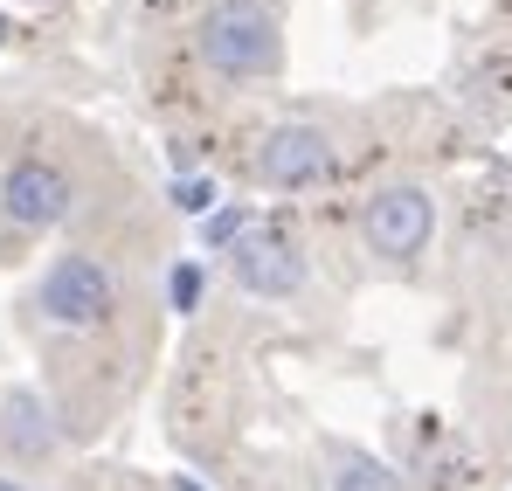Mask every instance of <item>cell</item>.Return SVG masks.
<instances>
[{"label": "cell", "instance_id": "6", "mask_svg": "<svg viewBox=\"0 0 512 491\" xmlns=\"http://www.w3.org/2000/svg\"><path fill=\"white\" fill-rule=\"evenodd\" d=\"M236 291H250V298H298L305 291L298 243L277 236V229H256L250 243H236Z\"/></svg>", "mask_w": 512, "mask_h": 491}, {"label": "cell", "instance_id": "9", "mask_svg": "<svg viewBox=\"0 0 512 491\" xmlns=\"http://www.w3.org/2000/svg\"><path fill=\"white\" fill-rule=\"evenodd\" d=\"M167 201L180 208V215H208V208H215V187H208L201 173H187V180H173V187H167Z\"/></svg>", "mask_w": 512, "mask_h": 491}, {"label": "cell", "instance_id": "3", "mask_svg": "<svg viewBox=\"0 0 512 491\" xmlns=\"http://www.w3.org/2000/svg\"><path fill=\"white\" fill-rule=\"evenodd\" d=\"M35 305H42V319H56V326H77V332L104 326V319H111V277H104L97 256H56V263L42 270Z\"/></svg>", "mask_w": 512, "mask_h": 491}, {"label": "cell", "instance_id": "13", "mask_svg": "<svg viewBox=\"0 0 512 491\" xmlns=\"http://www.w3.org/2000/svg\"><path fill=\"white\" fill-rule=\"evenodd\" d=\"M0 491H28V485H14V478H0Z\"/></svg>", "mask_w": 512, "mask_h": 491}, {"label": "cell", "instance_id": "7", "mask_svg": "<svg viewBox=\"0 0 512 491\" xmlns=\"http://www.w3.org/2000/svg\"><path fill=\"white\" fill-rule=\"evenodd\" d=\"M0 415H7V422H0V436H7L21 457H42V450L56 443V429H49V409H42V395H35V388H14V395L0 402Z\"/></svg>", "mask_w": 512, "mask_h": 491}, {"label": "cell", "instance_id": "1", "mask_svg": "<svg viewBox=\"0 0 512 491\" xmlns=\"http://www.w3.org/2000/svg\"><path fill=\"white\" fill-rule=\"evenodd\" d=\"M194 49L215 77L229 83H250V77H270L277 70V14L263 0H215L194 28Z\"/></svg>", "mask_w": 512, "mask_h": 491}, {"label": "cell", "instance_id": "4", "mask_svg": "<svg viewBox=\"0 0 512 491\" xmlns=\"http://www.w3.org/2000/svg\"><path fill=\"white\" fill-rule=\"evenodd\" d=\"M333 173V139L319 125H270L263 146H256V180L277 187V194H298V187H319Z\"/></svg>", "mask_w": 512, "mask_h": 491}, {"label": "cell", "instance_id": "11", "mask_svg": "<svg viewBox=\"0 0 512 491\" xmlns=\"http://www.w3.org/2000/svg\"><path fill=\"white\" fill-rule=\"evenodd\" d=\"M167 305H173V312H194V305H201V263H173Z\"/></svg>", "mask_w": 512, "mask_h": 491}, {"label": "cell", "instance_id": "12", "mask_svg": "<svg viewBox=\"0 0 512 491\" xmlns=\"http://www.w3.org/2000/svg\"><path fill=\"white\" fill-rule=\"evenodd\" d=\"M173 491H201V485H194V478H173Z\"/></svg>", "mask_w": 512, "mask_h": 491}, {"label": "cell", "instance_id": "10", "mask_svg": "<svg viewBox=\"0 0 512 491\" xmlns=\"http://www.w3.org/2000/svg\"><path fill=\"white\" fill-rule=\"evenodd\" d=\"M250 236H256L250 208H222V215H208V243H250Z\"/></svg>", "mask_w": 512, "mask_h": 491}, {"label": "cell", "instance_id": "15", "mask_svg": "<svg viewBox=\"0 0 512 491\" xmlns=\"http://www.w3.org/2000/svg\"><path fill=\"white\" fill-rule=\"evenodd\" d=\"M35 7H42V0H35Z\"/></svg>", "mask_w": 512, "mask_h": 491}, {"label": "cell", "instance_id": "2", "mask_svg": "<svg viewBox=\"0 0 512 491\" xmlns=\"http://www.w3.org/2000/svg\"><path fill=\"white\" fill-rule=\"evenodd\" d=\"M360 236H367L374 256L409 263V256H423L429 236H436V201H429L423 187H381V194L367 201V215H360Z\"/></svg>", "mask_w": 512, "mask_h": 491}, {"label": "cell", "instance_id": "5", "mask_svg": "<svg viewBox=\"0 0 512 491\" xmlns=\"http://www.w3.org/2000/svg\"><path fill=\"white\" fill-rule=\"evenodd\" d=\"M70 201H77L70 173L49 166V160H21V166H7V180H0V208L21 229H56L70 215Z\"/></svg>", "mask_w": 512, "mask_h": 491}, {"label": "cell", "instance_id": "14", "mask_svg": "<svg viewBox=\"0 0 512 491\" xmlns=\"http://www.w3.org/2000/svg\"><path fill=\"white\" fill-rule=\"evenodd\" d=\"M0 42H7V14H0Z\"/></svg>", "mask_w": 512, "mask_h": 491}, {"label": "cell", "instance_id": "8", "mask_svg": "<svg viewBox=\"0 0 512 491\" xmlns=\"http://www.w3.org/2000/svg\"><path fill=\"white\" fill-rule=\"evenodd\" d=\"M333 491H402V478L367 450H333Z\"/></svg>", "mask_w": 512, "mask_h": 491}]
</instances>
